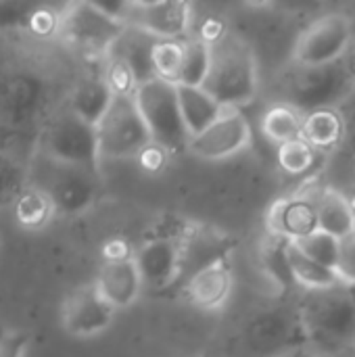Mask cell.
Masks as SVG:
<instances>
[{"label":"cell","instance_id":"1","mask_svg":"<svg viewBox=\"0 0 355 357\" xmlns=\"http://www.w3.org/2000/svg\"><path fill=\"white\" fill-rule=\"evenodd\" d=\"M301 326L310 349L333 357L355 343V287L308 291L301 301Z\"/></svg>","mask_w":355,"mask_h":357},{"label":"cell","instance_id":"2","mask_svg":"<svg viewBox=\"0 0 355 357\" xmlns=\"http://www.w3.org/2000/svg\"><path fill=\"white\" fill-rule=\"evenodd\" d=\"M222 109L249 105L259 90L257 59L251 46L234 33H224L211 44L209 69L201 86Z\"/></svg>","mask_w":355,"mask_h":357},{"label":"cell","instance_id":"3","mask_svg":"<svg viewBox=\"0 0 355 357\" xmlns=\"http://www.w3.org/2000/svg\"><path fill=\"white\" fill-rule=\"evenodd\" d=\"M29 186H36L48 197L56 218H73L98 201L100 174L54 163L38 153L29 165Z\"/></svg>","mask_w":355,"mask_h":357},{"label":"cell","instance_id":"4","mask_svg":"<svg viewBox=\"0 0 355 357\" xmlns=\"http://www.w3.org/2000/svg\"><path fill=\"white\" fill-rule=\"evenodd\" d=\"M126 25L103 4L71 2L56 19V36L88 59H105L126 33Z\"/></svg>","mask_w":355,"mask_h":357},{"label":"cell","instance_id":"5","mask_svg":"<svg viewBox=\"0 0 355 357\" xmlns=\"http://www.w3.org/2000/svg\"><path fill=\"white\" fill-rule=\"evenodd\" d=\"M134 102L146 123L153 144L165 153H182L188 146L176 86L163 79H149L134 90Z\"/></svg>","mask_w":355,"mask_h":357},{"label":"cell","instance_id":"6","mask_svg":"<svg viewBox=\"0 0 355 357\" xmlns=\"http://www.w3.org/2000/svg\"><path fill=\"white\" fill-rule=\"evenodd\" d=\"M96 142L100 161L134 159L151 146V134L132 96H113L109 109L96 123Z\"/></svg>","mask_w":355,"mask_h":357},{"label":"cell","instance_id":"7","mask_svg":"<svg viewBox=\"0 0 355 357\" xmlns=\"http://www.w3.org/2000/svg\"><path fill=\"white\" fill-rule=\"evenodd\" d=\"M38 153L54 163L100 174L103 161L98 155L96 130L94 126L75 117L69 109L52 117V121L46 126Z\"/></svg>","mask_w":355,"mask_h":357},{"label":"cell","instance_id":"8","mask_svg":"<svg viewBox=\"0 0 355 357\" xmlns=\"http://www.w3.org/2000/svg\"><path fill=\"white\" fill-rule=\"evenodd\" d=\"M352 82L347 79L341 61L324 65V67H301L297 65L295 71L285 79V102L295 111L310 113L316 109L333 107L347 90Z\"/></svg>","mask_w":355,"mask_h":357},{"label":"cell","instance_id":"9","mask_svg":"<svg viewBox=\"0 0 355 357\" xmlns=\"http://www.w3.org/2000/svg\"><path fill=\"white\" fill-rule=\"evenodd\" d=\"M107 8L128 29L142 31L155 40H184L192 25V6L180 0L121 2Z\"/></svg>","mask_w":355,"mask_h":357},{"label":"cell","instance_id":"10","mask_svg":"<svg viewBox=\"0 0 355 357\" xmlns=\"http://www.w3.org/2000/svg\"><path fill=\"white\" fill-rule=\"evenodd\" d=\"M352 21L343 13H328L312 21L299 36L293 59L301 67H324L341 61L352 46Z\"/></svg>","mask_w":355,"mask_h":357},{"label":"cell","instance_id":"11","mask_svg":"<svg viewBox=\"0 0 355 357\" xmlns=\"http://www.w3.org/2000/svg\"><path fill=\"white\" fill-rule=\"evenodd\" d=\"M236 241L209 224L195 222L188 234L178 245V278L176 287H184L195 274L220 264L228 261L230 253L234 251Z\"/></svg>","mask_w":355,"mask_h":357},{"label":"cell","instance_id":"12","mask_svg":"<svg viewBox=\"0 0 355 357\" xmlns=\"http://www.w3.org/2000/svg\"><path fill=\"white\" fill-rule=\"evenodd\" d=\"M251 144V126L239 109H226L209 128L188 140L186 151L205 161H224Z\"/></svg>","mask_w":355,"mask_h":357},{"label":"cell","instance_id":"13","mask_svg":"<svg viewBox=\"0 0 355 357\" xmlns=\"http://www.w3.org/2000/svg\"><path fill=\"white\" fill-rule=\"evenodd\" d=\"M115 310L98 295L94 284L71 291L61 310V324L69 337L92 339L107 333L115 320Z\"/></svg>","mask_w":355,"mask_h":357},{"label":"cell","instance_id":"14","mask_svg":"<svg viewBox=\"0 0 355 357\" xmlns=\"http://www.w3.org/2000/svg\"><path fill=\"white\" fill-rule=\"evenodd\" d=\"M92 284L115 312L134 305L142 293V282L132 251L107 253Z\"/></svg>","mask_w":355,"mask_h":357},{"label":"cell","instance_id":"15","mask_svg":"<svg viewBox=\"0 0 355 357\" xmlns=\"http://www.w3.org/2000/svg\"><path fill=\"white\" fill-rule=\"evenodd\" d=\"M266 226L268 234L287 243H297L318 230L316 205L301 195L278 199L268 211Z\"/></svg>","mask_w":355,"mask_h":357},{"label":"cell","instance_id":"16","mask_svg":"<svg viewBox=\"0 0 355 357\" xmlns=\"http://www.w3.org/2000/svg\"><path fill=\"white\" fill-rule=\"evenodd\" d=\"M142 289L167 291L176 287L178 278V245L165 241H142L132 251Z\"/></svg>","mask_w":355,"mask_h":357},{"label":"cell","instance_id":"17","mask_svg":"<svg viewBox=\"0 0 355 357\" xmlns=\"http://www.w3.org/2000/svg\"><path fill=\"white\" fill-rule=\"evenodd\" d=\"M232 287H234V276H232V268L228 261H220L199 274H195L184 287V295L186 299L203 312H218L222 310L230 295H232Z\"/></svg>","mask_w":355,"mask_h":357},{"label":"cell","instance_id":"18","mask_svg":"<svg viewBox=\"0 0 355 357\" xmlns=\"http://www.w3.org/2000/svg\"><path fill=\"white\" fill-rule=\"evenodd\" d=\"M312 201L316 205V220H318L320 232H324L337 241H343L349 234H354L355 213L352 211V207L341 190L326 188Z\"/></svg>","mask_w":355,"mask_h":357},{"label":"cell","instance_id":"19","mask_svg":"<svg viewBox=\"0 0 355 357\" xmlns=\"http://www.w3.org/2000/svg\"><path fill=\"white\" fill-rule=\"evenodd\" d=\"M31 159L6 140H0V209L13 207L17 197L29 186Z\"/></svg>","mask_w":355,"mask_h":357},{"label":"cell","instance_id":"20","mask_svg":"<svg viewBox=\"0 0 355 357\" xmlns=\"http://www.w3.org/2000/svg\"><path fill=\"white\" fill-rule=\"evenodd\" d=\"M178 92V105L180 115L186 128V134L195 138L205 128H209L226 109H222L203 88H190V86H176Z\"/></svg>","mask_w":355,"mask_h":357},{"label":"cell","instance_id":"21","mask_svg":"<svg viewBox=\"0 0 355 357\" xmlns=\"http://www.w3.org/2000/svg\"><path fill=\"white\" fill-rule=\"evenodd\" d=\"M345 136V121L333 107L316 109L301 115V138L318 153L335 149Z\"/></svg>","mask_w":355,"mask_h":357},{"label":"cell","instance_id":"22","mask_svg":"<svg viewBox=\"0 0 355 357\" xmlns=\"http://www.w3.org/2000/svg\"><path fill=\"white\" fill-rule=\"evenodd\" d=\"M111 100H113V94L109 90V86L105 84L103 75L98 73V75L86 77L77 84V88L73 90V94L69 98L67 109L82 121L96 128V123L109 109Z\"/></svg>","mask_w":355,"mask_h":357},{"label":"cell","instance_id":"23","mask_svg":"<svg viewBox=\"0 0 355 357\" xmlns=\"http://www.w3.org/2000/svg\"><path fill=\"white\" fill-rule=\"evenodd\" d=\"M155 38L136 31V29H126L121 40L115 44V48L109 54H115L119 61L126 63L130 73L134 75L136 88L149 79H153V65H151V52L155 46Z\"/></svg>","mask_w":355,"mask_h":357},{"label":"cell","instance_id":"24","mask_svg":"<svg viewBox=\"0 0 355 357\" xmlns=\"http://www.w3.org/2000/svg\"><path fill=\"white\" fill-rule=\"evenodd\" d=\"M287 259H289V270L293 276V284L301 287L305 293L308 291H322V289H333L339 282L335 270H328L316 261H312L308 255H303L295 243L287 245Z\"/></svg>","mask_w":355,"mask_h":357},{"label":"cell","instance_id":"25","mask_svg":"<svg viewBox=\"0 0 355 357\" xmlns=\"http://www.w3.org/2000/svg\"><path fill=\"white\" fill-rule=\"evenodd\" d=\"M13 211L17 224L25 230H42L56 218L48 197L36 186H27L17 197V201L13 203Z\"/></svg>","mask_w":355,"mask_h":357},{"label":"cell","instance_id":"26","mask_svg":"<svg viewBox=\"0 0 355 357\" xmlns=\"http://www.w3.org/2000/svg\"><path fill=\"white\" fill-rule=\"evenodd\" d=\"M262 134L276 146L301 138V113L289 105H272L262 117Z\"/></svg>","mask_w":355,"mask_h":357},{"label":"cell","instance_id":"27","mask_svg":"<svg viewBox=\"0 0 355 357\" xmlns=\"http://www.w3.org/2000/svg\"><path fill=\"white\" fill-rule=\"evenodd\" d=\"M209 52L211 44L199 40V38H188L184 40V52H182V67L178 75L176 86H190V88H201L209 69Z\"/></svg>","mask_w":355,"mask_h":357},{"label":"cell","instance_id":"28","mask_svg":"<svg viewBox=\"0 0 355 357\" xmlns=\"http://www.w3.org/2000/svg\"><path fill=\"white\" fill-rule=\"evenodd\" d=\"M318 155L320 153L312 144H308L303 138H297V140H291L287 144L276 146L278 165L289 176H305V174H310L318 163Z\"/></svg>","mask_w":355,"mask_h":357},{"label":"cell","instance_id":"29","mask_svg":"<svg viewBox=\"0 0 355 357\" xmlns=\"http://www.w3.org/2000/svg\"><path fill=\"white\" fill-rule=\"evenodd\" d=\"M182 52L184 40H157L151 52L153 75L176 86L182 67Z\"/></svg>","mask_w":355,"mask_h":357},{"label":"cell","instance_id":"30","mask_svg":"<svg viewBox=\"0 0 355 357\" xmlns=\"http://www.w3.org/2000/svg\"><path fill=\"white\" fill-rule=\"evenodd\" d=\"M287 241H280L272 234L266 236V241L262 243V264L266 268V272L282 287V289H291L293 284V276L289 270V259H287Z\"/></svg>","mask_w":355,"mask_h":357},{"label":"cell","instance_id":"31","mask_svg":"<svg viewBox=\"0 0 355 357\" xmlns=\"http://www.w3.org/2000/svg\"><path fill=\"white\" fill-rule=\"evenodd\" d=\"M295 245H297V249H299L303 255H308L312 261H316V264H320V266H324V268H328V270H335L337 257H339V241H337V238H333V236H328V234L316 230L314 234H310V236L297 241Z\"/></svg>","mask_w":355,"mask_h":357},{"label":"cell","instance_id":"32","mask_svg":"<svg viewBox=\"0 0 355 357\" xmlns=\"http://www.w3.org/2000/svg\"><path fill=\"white\" fill-rule=\"evenodd\" d=\"M192 224H195V220H188L184 215H174V213L161 215L157 222L151 224V230L144 241H165V243L180 245L182 238L192 228Z\"/></svg>","mask_w":355,"mask_h":357},{"label":"cell","instance_id":"33","mask_svg":"<svg viewBox=\"0 0 355 357\" xmlns=\"http://www.w3.org/2000/svg\"><path fill=\"white\" fill-rule=\"evenodd\" d=\"M335 274L343 287H355V232L339 241V257Z\"/></svg>","mask_w":355,"mask_h":357},{"label":"cell","instance_id":"34","mask_svg":"<svg viewBox=\"0 0 355 357\" xmlns=\"http://www.w3.org/2000/svg\"><path fill=\"white\" fill-rule=\"evenodd\" d=\"M27 335L19 331H0V357H25Z\"/></svg>","mask_w":355,"mask_h":357},{"label":"cell","instance_id":"35","mask_svg":"<svg viewBox=\"0 0 355 357\" xmlns=\"http://www.w3.org/2000/svg\"><path fill=\"white\" fill-rule=\"evenodd\" d=\"M341 67H343L347 79L352 82V86H355V46H349L347 52L341 56Z\"/></svg>","mask_w":355,"mask_h":357},{"label":"cell","instance_id":"36","mask_svg":"<svg viewBox=\"0 0 355 357\" xmlns=\"http://www.w3.org/2000/svg\"><path fill=\"white\" fill-rule=\"evenodd\" d=\"M280 357H322L318 356L316 351H312V349H289V351H285Z\"/></svg>","mask_w":355,"mask_h":357},{"label":"cell","instance_id":"37","mask_svg":"<svg viewBox=\"0 0 355 357\" xmlns=\"http://www.w3.org/2000/svg\"><path fill=\"white\" fill-rule=\"evenodd\" d=\"M333 357H355V343H354V345H349V347H345L343 351L335 354Z\"/></svg>","mask_w":355,"mask_h":357},{"label":"cell","instance_id":"38","mask_svg":"<svg viewBox=\"0 0 355 357\" xmlns=\"http://www.w3.org/2000/svg\"><path fill=\"white\" fill-rule=\"evenodd\" d=\"M345 195V199H347V203H349V207H352V211L355 213V186L352 190H347V192H343Z\"/></svg>","mask_w":355,"mask_h":357}]
</instances>
